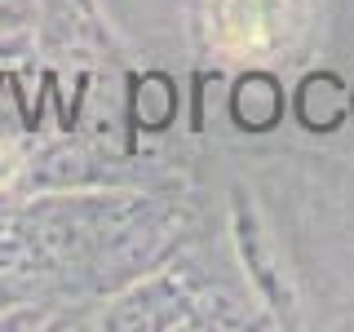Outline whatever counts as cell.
Listing matches in <instances>:
<instances>
[{
  "label": "cell",
  "mask_w": 354,
  "mask_h": 332,
  "mask_svg": "<svg viewBox=\"0 0 354 332\" xmlns=\"http://www.w3.org/2000/svg\"><path fill=\"white\" fill-rule=\"evenodd\" d=\"M350 107H354V93H350Z\"/></svg>",
  "instance_id": "2"
},
{
  "label": "cell",
  "mask_w": 354,
  "mask_h": 332,
  "mask_svg": "<svg viewBox=\"0 0 354 332\" xmlns=\"http://www.w3.org/2000/svg\"><path fill=\"white\" fill-rule=\"evenodd\" d=\"M297 111H301V124L315 133H332L341 120L350 116V89L337 80L332 71L306 75L301 93H297Z\"/></svg>",
  "instance_id": "1"
}]
</instances>
